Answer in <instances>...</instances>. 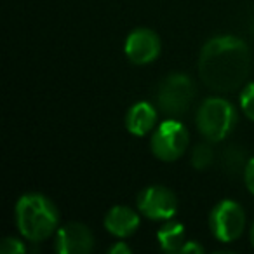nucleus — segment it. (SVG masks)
<instances>
[{
	"label": "nucleus",
	"instance_id": "obj_12",
	"mask_svg": "<svg viewBox=\"0 0 254 254\" xmlns=\"http://www.w3.org/2000/svg\"><path fill=\"white\" fill-rule=\"evenodd\" d=\"M157 240L159 246L166 253H181L185 242H187V232L181 223L167 221L157 232Z\"/></svg>",
	"mask_w": 254,
	"mask_h": 254
},
{
	"label": "nucleus",
	"instance_id": "obj_20",
	"mask_svg": "<svg viewBox=\"0 0 254 254\" xmlns=\"http://www.w3.org/2000/svg\"><path fill=\"white\" fill-rule=\"evenodd\" d=\"M251 244H253V247H254V223H253V226H251Z\"/></svg>",
	"mask_w": 254,
	"mask_h": 254
},
{
	"label": "nucleus",
	"instance_id": "obj_7",
	"mask_svg": "<svg viewBox=\"0 0 254 254\" xmlns=\"http://www.w3.org/2000/svg\"><path fill=\"white\" fill-rule=\"evenodd\" d=\"M138 207L143 216L155 221H169L178 211V198L173 190L162 185L146 187L138 197Z\"/></svg>",
	"mask_w": 254,
	"mask_h": 254
},
{
	"label": "nucleus",
	"instance_id": "obj_1",
	"mask_svg": "<svg viewBox=\"0 0 254 254\" xmlns=\"http://www.w3.org/2000/svg\"><path fill=\"white\" fill-rule=\"evenodd\" d=\"M251 71V51L242 39L218 35L204 44L198 58V73L214 92H233L242 87Z\"/></svg>",
	"mask_w": 254,
	"mask_h": 254
},
{
	"label": "nucleus",
	"instance_id": "obj_13",
	"mask_svg": "<svg viewBox=\"0 0 254 254\" xmlns=\"http://www.w3.org/2000/svg\"><path fill=\"white\" fill-rule=\"evenodd\" d=\"M249 160H246V152L240 146H228L221 155V167L225 173L237 174L240 171H246V166Z\"/></svg>",
	"mask_w": 254,
	"mask_h": 254
},
{
	"label": "nucleus",
	"instance_id": "obj_5",
	"mask_svg": "<svg viewBox=\"0 0 254 254\" xmlns=\"http://www.w3.org/2000/svg\"><path fill=\"white\" fill-rule=\"evenodd\" d=\"M190 134L180 120L169 119L155 129L152 136V152L162 162H174L187 150Z\"/></svg>",
	"mask_w": 254,
	"mask_h": 254
},
{
	"label": "nucleus",
	"instance_id": "obj_21",
	"mask_svg": "<svg viewBox=\"0 0 254 254\" xmlns=\"http://www.w3.org/2000/svg\"><path fill=\"white\" fill-rule=\"evenodd\" d=\"M249 26H251V30H253V33H254V12H253V18L249 19Z\"/></svg>",
	"mask_w": 254,
	"mask_h": 254
},
{
	"label": "nucleus",
	"instance_id": "obj_2",
	"mask_svg": "<svg viewBox=\"0 0 254 254\" xmlns=\"http://www.w3.org/2000/svg\"><path fill=\"white\" fill-rule=\"evenodd\" d=\"M16 225L21 235L32 242H42L56 232L58 209L51 198L42 193H25L16 202Z\"/></svg>",
	"mask_w": 254,
	"mask_h": 254
},
{
	"label": "nucleus",
	"instance_id": "obj_3",
	"mask_svg": "<svg viewBox=\"0 0 254 254\" xmlns=\"http://www.w3.org/2000/svg\"><path fill=\"white\" fill-rule=\"evenodd\" d=\"M237 124V110L228 99L209 98L198 106L197 129L205 141L218 143L232 134Z\"/></svg>",
	"mask_w": 254,
	"mask_h": 254
},
{
	"label": "nucleus",
	"instance_id": "obj_16",
	"mask_svg": "<svg viewBox=\"0 0 254 254\" xmlns=\"http://www.w3.org/2000/svg\"><path fill=\"white\" fill-rule=\"evenodd\" d=\"M0 253L2 254H23L26 253V246L23 240L16 239V237H7L0 244Z\"/></svg>",
	"mask_w": 254,
	"mask_h": 254
},
{
	"label": "nucleus",
	"instance_id": "obj_11",
	"mask_svg": "<svg viewBox=\"0 0 254 254\" xmlns=\"http://www.w3.org/2000/svg\"><path fill=\"white\" fill-rule=\"evenodd\" d=\"M157 122V110L152 103L139 101L129 108L126 115L127 131L134 136H146L153 131Z\"/></svg>",
	"mask_w": 254,
	"mask_h": 254
},
{
	"label": "nucleus",
	"instance_id": "obj_8",
	"mask_svg": "<svg viewBox=\"0 0 254 254\" xmlns=\"http://www.w3.org/2000/svg\"><path fill=\"white\" fill-rule=\"evenodd\" d=\"M126 56L134 64H148L160 54V39L150 28L132 30L126 39Z\"/></svg>",
	"mask_w": 254,
	"mask_h": 254
},
{
	"label": "nucleus",
	"instance_id": "obj_15",
	"mask_svg": "<svg viewBox=\"0 0 254 254\" xmlns=\"http://www.w3.org/2000/svg\"><path fill=\"white\" fill-rule=\"evenodd\" d=\"M240 108H242L244 115L254 122V82L247 84L240 92Z\"/></svg>",
	"mask_w": 254,
	"mask_h": 254
},
{
	"label": "nucleus",
	"instance_id": "obj_9",
	"mask_svg": "<svg viewBox=\"0 0 254 254\" xmlns=\"http://www.w3.org/2000/svg\"><path fill=\"white\" fill-rule=\"evenodd\" d=\"M94 247V235L84 223H66L56 233L54 249L60 254H89Z\"/></svg>",
	"mask_w": 254,
	"mask_h": 254
},
{
	"label": "nucleus",
	"instance_id": "obj_10",
	"mask_svg": "<svg viewBox=\"0 0 254 254\" xmlns=\"http://www.w3.org/2000/svg\"><path fill=\"white\" fill-rule=\"evenodd\" d=\"M105 228L108 233L119 239L131 237L139 228V216L136 211L126 205H115L105 216Z\"/></svg>",
	"mask_w": 254,
	"mask_h": 254
},
{
	"label": "nucleus",
	"instance_id": "obj_19",
	"mask_svg": "<svg viewBox=\"0 0 254 254\" xmlns=\"http://www.w3.org/2000/svg\"><path fill=\"white\" fill-rule=\"evenodd\" d=\"M181 253H183V254H187V253L200 254V253H204V247H202L200 244L193 242V240H187V242H185V246H183V249H181Z\"/></svg>",
	"mask_w": 254,
	"mask_h": 254
},
{
	"label": "nucleus",
	"instance_id": "obj_17",
	"mask_svg": "<svg viewBox=\"0 0 254 254\" xmlns=\"http://www.w3.org/2000/svg\"><path fill=\"white\" fill-rule=\"evenodd\" d=\"M244 181H246L247 190L254 195V157L247 162L246 171H244Z\"/></svg>",
	"mask_w": 254,
	"mask_h": 254
},
{
	"label": "nucleus",
	"instance_id": "obj_6",
	"mask_svg": "<svg viewBox=\"0 0 254 254\" xmlns=\"http://www.w3.org/2000/svg\"><path fill=\"white\" fill-rule=\"evenodd\" d=\"M211 232L219 242H233L246 228V212L242 205L233 200H221L209 214Z\"/></svg>",
	"mask_w": 254,
	"mask_h": 254
},
{
	"label": "nucleus",
	"instance_id": "obj_4",
	"mask_svg": "<svg viewBox=\"0 0 254 254\" xmlns=\"http://www.w3.org/2000/svg\"><path fill=\"white\" fill-rule=\"evenodd\" d=\"M195 98L193 82L185 73H171L157 87V106L167 115H183Z\"/></svg>",
	"mask_w": 254,
	"mask_h": 254
},
{
	"label": "nucleus",
	"instance_id": "obj_18",
	"mask_svg": "<svg viewBox=\"0 0 254 254\" xmlns=\"http://www.w3.org/2000/svg\"><path fill=\"white\" fill-rule=\"evenodd\" d=\"M110 254H131L132 249L129 246H127L126 242H122V240H119V242H115L112 247L108 249Z\"/></svg>",
	"mask_w": 254,
	"mask_h": 254
},
{
	"label": "nucleus",
	"instance_id": "obj_14",
	"mask_svg": "<svg viewBox=\"0 0 254 254\" xmlns=\"http://www.w3.org/2000/svg\"><path fill=\"white\" fill-rule=\"evenodd\" d=\"M209 143L211 141L200 143V145L195 146L193 152H191V166H193L195 169H198V171L207 169L212 164V160H214V150H212V146L209 145Z\"/></svg>",
	"mask_w": 254,
	"mask_h": 254
}]
</instances>
